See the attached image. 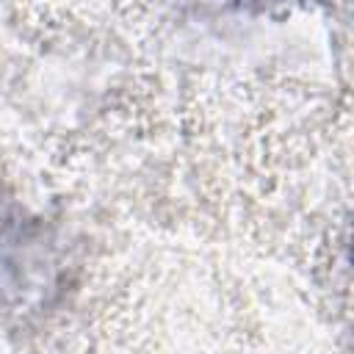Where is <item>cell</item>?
<instances>
[{
    "label": "cell",
    "instance_id": "2",
    "mask_svg": "<svg viewBox=\"0 0 354 354\" xmlns=\"http://www.w3.org/2000/svg\"><path fill=\"white\" fill-rule=\"evenodd\" d=\"M235 8H246V11H277V8H288V6H304L310 0H224Z\"/></svg>",
    "mask_w": 354,
    "mask_h": 354
},
{
    "label": "cell",
    "instance_id": "1",
    "mask_svg": "<svg viewBox=\"0 0 354 354\" xmlns=\"http://www.w3.org/2000/svg\"><path fill=\"white\" fill-rule=\"evenodd\" d=\"M64 249L44 218L0 205V315L44 307L64 285Z\"/></svg>",
    "mask_w": 354,
    "mask_h": 354
}]
</instances>
